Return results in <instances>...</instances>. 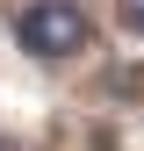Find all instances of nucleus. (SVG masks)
I'll list each match as a JSON object with an SVG mask.
<instances>
[{
    "label": "nucleus",
    "mask_w": 144,
    "mask_h": 151,
    "mask_svg": "<svg viewBox=\"0 0 144 151\" xmlns=\"http://www.w3.org/2000/svg\"><path fill=\"white\" fill-rule=\"evenodd\" d=\"M7 151H14V144H7Z\"/></svg>",
    "instance_id": "7ed1b4c3"
},
{
    "label": "nucleus",
    "mask_w": 144,
    "mask_h": 151,
    "mask_svg": "<svg viewBox=\"0 0 144 151\" xmlns=\"http://www.w3.org/2000/svg\"><path fill=\"white\" fill-rule=\"evenodd\" d=\"M14 36H22V50H36V58H72V50L94 43V22H86L79 0H29L22 22H14Z\"/></svg>",
    "instance_id": "f257e3e1"
},
{
    "label": "nucleus",
    "mask_w": 144,
    "mask_h": 151,
    "mask_svg": "<svg viewBox=\"0 0 144 151\" xmlns=\"http://www.w3.org/2000/svg\"><path fill=\"white\" fill-rule=\"evenodd\" d=\"M115 22L130 29V36H144V0H115Z\"/></svg>",
    "instance_id": "f03ea898"
}]
</instances>
